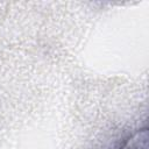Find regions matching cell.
<instances>
[{
  "label": "cell",
  "instance_id": "1",
  "mask_svg": "<svg viewBox=\"0 0 149 149\" xmlns=\"http://www.w3.org/2000/svg\"><path fill=\"white\" fill-rule=\"evenodd\" d=\"M120 149H148V128L143 127L134 133Z\"/></svg>",
  "mask_w": 149,
  "mask_h": 149
}]
</instances>
